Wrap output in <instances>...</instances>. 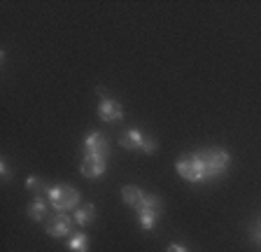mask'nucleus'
<instances>
[{
	"label": "nucleus",
	"instance_id": "obj_1",
	"mask_svg": "<svg viewBox=\"0 0 261 252\" xmlns=\"http://www.w3.org/2000/svg\"><path fill=\"white\" fill-rule=\"evenodd\" d=\"M47 201L54 213H75L80 208V192L72 185H51L47 192Z\"/></svg>",
	"mask_w": 261,
	"mask_h": 252
},
{
	"label": "nucleus",
	"instance_id": "obj_2",
	"mask_svg": "<svg viewBox=\"0 0 261 252\" xmlns=\"http://www.w3.org/2000/svg\"><path fill=\"white\" fill-rule=\"evenodd\" d=\"M175 168H177L179 178L185 182H189V185H201V182L207 180V170H205V164H203L201 152L182 154L175 161Z\"/></svg>",
	"mask_w": 261,
	"mask_h": 252
},
{
	"label": "nucleus",
	"instance_id": "obj_3",
	"mask_svg": "<svg viewBox=\"0 0 261 252\" xmlns=\"http://www.w3.org/2000/svg\"><path fill=\"white\" fill-rule=\"evenodd\" d=\"M201 157H203V164H205V170H207V180L219 178L224 170L228 168V164H231V154L222 147L201 149Z\"/></svg>",
	"mask_w": 261,
	"mask_h": 252
},
{
	"label": "nucleus",
	"instance_id": "obj_4",
	"mask_svg": "<svg viewBox=\"0 0 261 252\" xmlns=\"http://www.w3.org/2000/svg\"><path fill=\"white\" fill-rule=\"evenodd\" d=\"M119 145L124 149H133V152H145V154L156 152V140H154L152 136L142 133L140 129H128V131L119 138Z\"/></svg>",
	"mask_w": 261,
	"mask_h": 252
},
{
	"label": "nucleus",
	"instance_id": "obj_5",
	"mask_svg": "<svg viewBox=\"0 0 261 252\" xmlns=\"http://www.w3.org/2000/svg\"><path fill=\"white\" fill-rule=\"evenodd\" d=\"M84 157H96V159H105L110 157V143L105 133L100 131H91L84 138Z\"/></svg>",
	"mask_w": 261,
	"mask_h": 252
},
{
	"label": "nucleus",
	"instance_id": "obj_6",
	"mask_svg": "<svg viewBox=\"0 0 261 252\" xmlns=\"http://www.w3.org/2000/svg\"><path fill=\"white\" fill-rule=\"evenodd\" d=\"M72 224H75V217H70L68 213H54L51 217H47V234L51 238L72 236Z\"/></svg>",
	"mask_w": 261,
	"mask_h": 252
},
{
	"label": "nucleus",
	"instance_id": "obj_7",
	"mask_svg": "<svg viewBox=\"0 0 261 252\" xmlns=\"http://www.w3.org/2000/svg\"><path fill=\"white\" fill-rule=\"evenodd\" d=\"M98 117L108 124H117L124 119V105L114 98H103L98 103Z\"/></svg>",
	"mask_w": 261,
	"mask_h": 252
},
{
	"label": "nucleus",
	"instance_id": "obj_8",
	"mask_svg": "<svg viewBox=\"0 0 261 252\" xmlns=\"http://www.w3.org/2000/svg\"><path fill=\"white\" fill-rule=\"evenodd\" d=\"M105 168H108V161L105 159H96V157H84L80 164V173L89 180H98V178H103Z\"/></svg>",
	"mask_w": 261,
	"mask_h": 252
},
{
	"label": "nucleus",
	"instance_id": "obj_9",
	"mask_svg": "<svg viewBox=\"0 0 261 252\" xmlns=\"http://www.w3.org/2000/svg\"><path fill=\"white\" fill-rule=\"evenodd\" d=\"M47 208H49L47 198L35 196L31 201V206H28V217H31L33 222H44V219H47Z\"/></svg>",
	"mask_w": 261,
	"mask_h": 252
},
{
	"label": "nucleus",
	"instance_id": "obj_10",
	"mask_svg": "<svg viewBox=\"0 0 261 252\" xmlns=\"http://www.w3.org/2000/svg\"><path fill=\"white\" fill-rule=\"evenodd\" d=\"M142 196H145V192H142L140 187H133V185H124V187H121V201H124L128 208L136 210L138 203L142 201Z\"/></svg>",
	"mask_w": 261,
	"mask_h": 252
},
{
	"label": "nucleus",
	"instance_id": "obj_11",
	"mask_svg": "<svg viewBox=\"0 0 261 252\" xmlns=\"http://www.w3.org/2000/svg\"><path fill=\"white\" fill-rule=\"evenodd\" d=\"M72 217H75V222L80 226H89L96 219V206L93 203H84V206H80V208L72 213Z\"/></svg>",
	"mask_w": 261,
	"mask_h": 252
},
{
	"label": "nucleus",
	"instance_id": "obj_12",
	"mask_svg": "<svg viewBox=\"0 0 261 252\" xmlns=\"http://www.w3.org/2000/svg\"><path fill=\"white\" fill-rule=\"evenodd\" d=\"M49 187L51 185H47V182H44L42 178H38V175H28L26 178V189L31 194H35V196H47Z\"/></svg>",
	"mask_w": 261,
	"mask_h": 252
},
{
	"label": "nucleus",
	"instance_id": "obj_13",
	"mask_svg": "<svg viewBox=\"0 0 261 252\" xmlns=\"http://www.w3.org/2000/svg\"><path fill=\"white\" fill-rule=\"evenodd\" d=\"M68 250L70 252H89V236L87 234H72L68 238Z\"/></svg>",
	"mask_w": 261,
	"mask_h": 252
},
{
	"label": "nucleus",
	"instance_id": "obj_14",
	"mask_svg": "<svg viewBox=\"0 0 261 252\" xmlns=\"http://www.w3.org/2000/svg\"><path fill=\"white\" fill-rule=\"evenodd\" d=\"M0 175H3V180H10V178H12L10 166H7V161H5V159L0 161Z\"/></svg>",
	"mask_w": 261,
	"mask_h": 252
},
{
	"label": "nucleus",
	"instance_id": "obj_15",
	"mask_svg": "<svg viewBox=\"0 0 261 252\" xmlns=\"http://www.w3.org/2000/svg\"><path fill=\"white\" fill-rule=\"evenodd\" d=\"M252 238H254V243H259V245H261V219L256 222L254 226H252Z\"/></svg>",
	"mask_w": 261,
	"mask_h": 252
},
{
	"label": "nucleus",
	"instance_id": "obj_16",
	"mask_svg": "<svg viewBox=\"0 0 261 252\" xmlns=\"http://www.w3.org/2000/svg\"><path fill=\"white\" fill-rule=\"evenodd\" d=\"M168 252H189L185 245H179V243H173V245H168Z\"/></svg>",
	"mask_w": 261,
	"mask_h": 252
}]
</instances>
